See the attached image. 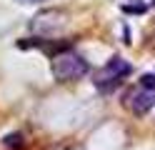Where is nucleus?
<instances>
[{
  "mask_svg": "<svg viewBox=\"0 0 155 150\" xmlns=\"http://www.w3.org/2000/svg\"><path fill=\"white\" fill-rule=\"evenodd\" d=\"M50 73L58 83H70V80H80L90 73V65L83 55L73 53V50H65V53H58L50 60Z\"/></svg>",
  "mask_w": 155,
  "mask_h": 150,
  "instance_id": "nucleus-1",
  "label": "nucleus"
},
{
  "mask_svg": "<svg viewBox=\"0 0 155 150\" xmlns=\"http://www.w3.org/2000/svg\"><path fill=\"white\" fill-rule=\"evenodd\" d=\"M130 73H133V65L128 60L120 58V55H113L108 63L93 75V83H95V88H98L100 93H113V90H118L123 85V78H128Z\"/></svg>",
  "mask_w": 155,
  "mask_h": 150,
  "instance_id": "nucleus-2",
  "label": "nucleus"
},
{
  "mask_svg": "<svg viewBox=\"0 0 155 150\" xmlns=\"http://www.w3.org/2000/svg\"><path fill=\"white\" fill-rule=\"evenodd\" d=\"M155 105V90H133V93L125 98V108L135 115H145L148 110H153Z\"/></svg>",
  "mask_w": 155,
  "mask_h": 150,
  "instance_id": "nucleus-3",
  "label": "nucleus"
},
{
  "mask_svg": "<svg viewBox=\"0 0 155 150\" xmlns=\"http://www.w3.org/2000/svg\"><path fill=\"white\" fill-rule=\"evenodd\" d=\"M3 145L5 148H13V150H20L25 145V140H23V133H8L3 138Z\"/></svg>",
  "mask_w": 155,
  "mask_h": 150,
  "instance_id": "nucleus-4",
  "label": "nucleus"
},
{
  "mask_svg": "<svg viewBox=\"0 0 155 150\" xmlns=\"http://www.w3.org/2000/svg\"><path fill=\"white\" fill-rule=\"evenodd\" d=\"M138 83L143 90H155V73H143Z\"/></svg>",
  "mask_w": 155,
  "mask_h": 150,
  "instance_id": "nucleus-5",
  "label": "nucleus"
},
{
  "mask_svg": "<svg viewBox=\"0 0 155 150\" xmlns=\"http://www.w3.org/2000/svg\"><path fill=\"white\" fill-rule=\"evenodd\" d=\"M123 10L125 13H133V15H140V13H145V5L143 3H125Z\"/></svg>",
  "mask_w": 155,
  "mask_h": 150,
  "instance_id": "nucleus-6",
  "label": "nucleus"
},
{
  "mask_svg": "<svg viewBox=\"0 0 155 150\" xmlns=\"http://www.w3.org/2000/svg\"><path fill=\"white\" fill-rule=\"evenodd\" d=\"M15 3H20V5H40L45 0H15Z\"/></svg>",
  "mask_w": 155,
  "mask_h": 150,
  "instance_id": "nucleus-7",
  "label": "nucleus"
},
{
  "mask_svg": "<svg viewBox=\"0 0 155 150\" xmlns=\"http://www.w3.org/2000/svg\"><path fill=\"white\" fill-rule=\"evenodd\" d=\"M150 3H153V5H155V0H150Z\"/></svg>",
  "mask_w": 155,
  "mask_h": 150,
  "instance_id": "nucleus-8",
  "label": "nucleus"
}]
</instances>
